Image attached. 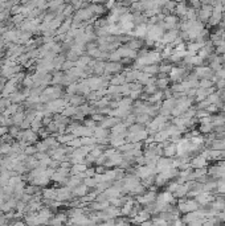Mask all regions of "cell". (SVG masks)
Returning <instances> with one entry per match:
<instances>
[{
	"label": "cell",
	"instance_id": "1",
	"mask_svg": "<svg viewBox=\"0 0 225 226\" xmlns=\"http://www.w3.org/2000/svg\"><path fill=\"white\" fill-rule=\"evenodd\" d=\"M199 202L196 200H188V201H180L179 204V210L181 213H190L193 212V210H197L199 209Z\"/></svg>",
	"mask_w": 225,
	"mask_h": 226
},
{
	"label": "cell",
	"instance_id": "2",
	"mask_svg": "<svg viewBox=\"0 0 225 226\" xmlns=\"http://www.w3.org/2000/svg\"><path fill=\"white\" fill-rule=\"evenodd\" d=\"M195 74H196V77H201V78H208V77H211L212 75V69L211 68H208V66H200V68H197V69L195 70Z\"/></svg>",
	"mask_w": 225,
	"mask_h": 226
},
{
	"label": "cell",
	"instance_id": "3",
	"mask_svg": "<svg viewBox=\"0 0 225 226\" xmlns=\"http://www.w3.org/2000/svg\"><path fill=\"white\" fill-rule=\"evenodd\" d=\"M207 165V157L200 155L199 157H195V159L191 161V167L192 168H203V167Z\"/></svg>",
	"mask_w": 225,
	"mask_h": 226
},
{
	"label": "cell",
	"instance_id": "4",
	"mask_svg": "<svg viewBox=\"0 0 225 226\" xmlns=\"http://www.w3.org/2000/svg\"><path fill=\"white\" fill-rule=\"evenodd\" d=\"M171 74V80L176 81V80H180V78H183V75L185 74V70L183 69V68H172L170 72Z\"/></svg>",
	"mask_w": 225,
	"mask_h": 226
},
{
	"label": "cell",
	"instance_id": "5",
	"mask_svg": "<svg viewBox=\"0 0 225 226\" xmlns=\"http://www.w3.org/2000/svg\"><path fill=\"white\" fill-rule=\"evenodd\" d=\"M155 199H156V194L155 193H147V194H144V196H140L138 197V201L140 202V204H151L152 201H155Z\"/></svg>",
	"mask_w": 225,
	"mask_h": 226
},
{
	"label": "cell",
	"instance_id": "6",
	"mask_svg": "<svg viewBox=\"0 0 225 226\" xmlns=\"http://www.w3.org/2000/svg\"><path fill=\"white\" fill-rule=\"evenodd\" d=\"M212 11H213V8H212L211 6H203V9H201L200 11V19L201 20H204V21H205V20H208L209 17L212 16Z\"/></svg>",
	"mask_w": 225,
	"mask_h": 226
},
{
	"label": "cell",
	"instance_id": "7",
	"mask_svg": "<svg viewBox=\"0 0 225 226\" xmlns=\"http://www.w3.org/2000/svg\"><path fill=\"white\" fill-rule=\"evenodd\" d=\"M70 189L69 188H61L60 190H57V200H68L70 199Z\"/></svg>",
	"mask_w": 225,
	"mask_h": 226
},
{
	"label": "cell",
	"instance_id": "8",
	"mask_svg": "<svg viewBox=\"0 0 225 226\" xmlns=\"http://www.w3.org/2000/svg\"><path fill=\"white\" fill-rule=\"evenodd\" d=\"M110 143H111V146H114V147L123 146V143H125L123 135H112L111 136V140H110Z\"/></svg>",
	"mask_w": 225,
	"mask_h": 226
},
{
	"label": "cell",
	"instance_id": "9",
	"mask_svg": "<svg viewBox=\"0 0 225 226\" xmlns=\"http://www.w3.org/2000/svg\"><path fill=\"white\" fill-rule=\"evenodd\" d=\"M176 149H178V147L175 144H166V148H164L166 157H172L173 155H176Z\"/></svg>",
	"mask_w": 225,
	"mask_h": 226
},
{
	"label": "cell",
	"instance_id": "10",
	"mask_svg": "<svg viewBox=\"0 0 225 226\" xmlns=\"http://www.w3.org/2000/svg\"><path fill=\"white\" fill-rule=\"evenodd\" d=\"M21 136H23V142H24L25 144L36 140V135L33 134V131H24V132L21 134Z\"/></svg>",
	"mask_w": 225,
	"mask_h": 226
},
{
	"label": "cell",
	"instance_id": "11",
	"mask_svg": "<svg viewBox=\"0 0 225 226\" xmlns=\"http://www.w3.org/2000/svg\"><path fill=\"white\" fill-rule=\"evenodd\" d=\"M150 218V212L148 210H144V212H139V214H135V222H144L146 220Z\"/></svg>",
	"mask_w": 225,
	"mask_h": 226
},
{
	"label": "cell",
	"instance_id": "12",
	"mask_svg": "<svg viewBox=\"0 0 225 226\" xmlns=\"http://www.w3.org/2000/svg\"><path fill=\"white\" fill-rule=\"evenodd\" d=\"M111 130H112V135H123V132L126 131V126L117 123L115 126L111 127Z\"/></svg>",
	"mask_w": 225,
	"mask_h": 226
},
{
	"label": "cell",
	"instance_id": "13",
	"mask_svg": "<svg viewBox=\"0 0 225 226\" xmlns=\"http://www.w3.org/2000/svg\"><path fill=\"white\" fill-rule=\"evenodd\" d=\"M143 72H146V73H148V74H155V73H158L159 72V68L155 65V63H150V65H144L143 66Z\"/></svg>",
	"mask_w": 225,
	"mask_h": 226
},
{
	"label": "cell",
	"instance_id": "14",
	"mask_svg": "<svg viewBox=\"0 0 225 226\" xmlns=\"http://www.w3.org/2000/svg\"><path fill=\"white\" fill-rule=\"evenodd\" d=\"M64 105H65V102L58 99V101H54V102L49 103V105H48V107L50 108V111H57V110H61Z\"/></svg>",
	"mask_w": 225,
	"mask_h": 226
},
{
	"label": "cell",
	"instance_id": "15",
	"mask_svg": "<svg viewBox=\"0 0 225 226\" xmlns=\"http://www.w3.org/2000/svg\"><path fill=\"white\" fill-rule=\"evenodd\" d=\"M160 77H162V78H158V80L155 81V85H156L159 89H166L168 86V78L163 77V73H162V75H160Z\"/></svg>",
	"mask_w": 225,
	"mask_h": 226
},
{
	"label": "cell",
	"instance_id": "16",
	"mask_svg": "<svg viewBox=\"0 0 225 226\" xmlns=\"http://www.w3.org/2000/svg\"><path fill=\"white\" fill-rule=\"evenodd\" d=\"M73 192H74V194H77V196H85L86 192H88V185H85V184L80 185V187H77Z\"/></svg>",
	"mask_w": 225,
	"mask_h": 226
},
{
	"label": "cell",
	"instance_id": "17",
	"mask_svg": "<svg viewBox=\"0 0 225 226\" xmlns=\"http://www.w3.org/2000/svg\"><path fill=\"white\" fill-rule=\"evenodd\" d=\"M175 11H176V13H178V15H180V16H184V15L187 13V11H188V8H187V4H184V3L178 4V6H176V8H175Z\"/></svg>",
	"mask_w": 225,
	"mask_h": 226
},
{
	"label": "cell",
	"instance_id": "18",
	"mask_svg": "<svg viewBox=\"0 0 225 226\" xmlns=\"http://www.w3.org/2000/svg\"><path fill=\"white\" fill-rule=\"evenodd\" d=\"M135 36H138V37L147 36V27H146L144 24H142L140 27H138L137 30H135Z\"/></svg>",
	"mask_w": 225,
	"mask_h": 226
},
{
	"label": "cell",
	"instance_id": "19",
	"mask_svg": "<svg viewBox=\"0 0 225 226\" xmlns=\"http://www.w3.org/2000/svg\"><path fill=\"white\" fill-rule=\"evenodd\" d=\"M119 65L118 63H107V65H105V72L106 73H114L117 72V70H119Z\"/></svg>",
	"mask_w": 225,
	"mask_h": 226
},
{
	"label": "cell",
	"instance_id": "20",
	"mask_svg": "<svg viewBox=\"0 0 225 226\" xmlns=\"http://www.w3.org/2000/svg\"><path fill=\"white\" fill-rule=\"evenodd\" d=\"M213 83H214L213 81H209L208 78H204V80L199 83V86H200V87H203V89H209V87H212V86H213Z\"/></svg>",
	"mask_w": 225,
	"mask_h": 226
},
{
	"label": "cell",
	"instance_id": "21",
	"mask_svg": "<svg viewBox=\"0 0 225 226\" xmlns=\"http://www.w3.org/2000/svg\"><path fill=\"white\" fill-rule=\"evenodd\" d=\"M135 119H137V120L139 122L140 124H142V123H147V122H148V119H150V115H148L147 113H146V114H144V113H142L140 115H138Z\"/></svg>",
	"mask_w": 225,
	"mask_h": 226
},
{
	"label": "cell",
	"instance_id": "22",
	"mask_svg": "<svg viewBox=\"0 0 225 226\" xmlns=\"http://www.w3.org/2000/svg\"><path fill=\"white\" fill-rule=\"evenodd\" d=\"M125 81H126L125 75H123V77H115L114 80H111V83H112V85H121V83H123Z\"/></svg>",
	"mask_w": 225,
	"mask_h": 226
},
{
	"label": "cell",
	"instance_id": "23",
	"mask_svg": "<svg viewBox=\"0 0 225 226\" xmlns=\"http://www.w3.org/2000/svg\"><path fill=\"white\" fill-rule=\"evenodd\" d=\"M143 130V127L140 124H137V126H132L130 127V134H135V132H139V131Z\"/></svg>",
	"mask_w": 225,
	"mask_h": 226
},
{
	"label": "cell",
	"instance_id": "24",
	"mask_svg": "<svg viewBox=\"0 0 225 226\" xmlns=\"http://www.w3.org/2000/svg\"><path fill=\"white\" fill-rule=\"evenodd\" d=\"M171 69H172V66H171V65H163V66L159 68V72L160 73H170Z\"/></svg>",
	"mask_w": 225,
	"mask_h": 226
},
{
	"label": "cell",
	"instance_id": "25",
	"mask_svg": "<svg viewBox=\"0 0 225 226\" xmlns=\"http://www.w3.org/2000/svg\"><path fill=\"white\" fill-rule=\"evenodd\" d=\"M214 123H213V126H222V124L225 123V118L224 116H219V118H216L214 119Z\"/></svg>",
	"mask_w": 225,
	"mask_h": 226
},
{
	"label": "cell",
	"instance_id": "26",
	"mask_svg": "<svg viewBox=\"0 0 225 226\" xmlns=\"http://www.w3.org/2000/svg\"><path fill=\"white\" fill-rule=\"evenodd\" d=\"M23 119H24V115H23V114L20 113V114H16V115H15L13 122H15V123H21Z\"/></svg>",
	"mask_w": 225,
	"mask_h": 226
},
{
	"label": "cell",
	"instance_id": "27",
	"mask_svg": "<svg viewBox=\"0 0 225 226\" xmlns=\"http://www.w3.org/2000/svg\"><path fill=\"white\" fill-rule=\"evenodd\" d=\"M36 151H37V148H35V147H27L25 153H27V155H32V153H35Z\"/></svg>",
	"mask_w": 225,
	"mask_h": 226
},
{
	"label": "cell",
	"instance_id": "28",
	"mask_svg": "<svg viewBox=\"0 0 225 226\" xmlns=\"http://www.w3.org/2000/svg\"><path fill=\"white\" fill-rule=\"evenodd\" d=\"M70 103L71 105H78V103H82V99H81V98H73V99L70 101Z\"/></svg>",
	"mask_w": 225,
	"mask_h": 226
},
{
	"label": "cell",
	"instance_id": "29",
	"mask_svg": "<svg viewBox=\"0 0 225 226\" xmlns=\"http://www.w3.org/2000/svg\"><path fill=\"white\" fill-rule=\"evenodd\" d=\"M7 131H8V130H7V127H0V136L4 135Z\"/></svg>",
	"mask_w": 225,
	"mask_h": 226
},
{
	"label": "cell",
	"instance_id": "30",
	"mask_svg": "<svg viewBox=\"0 0 225 226\" xmlns=\"http://www.w3.org/2000/svg\"><path fill=\"white\" fill-rule=\"evenodd\" d=\"M24 83H25L27 86H28V85H30V83H32V80H30V78H27V80L24 81Z\"/></svg>",
	"mask_w": 225,
	"mask_h": 226
},
{
	"label": "cell",
	"instance_id": "31",
	"mask_svg": "<svg viewBox=\"0 0 225 226\" xmlns=\"http://www.w3.org/2000/svg\"><path fill=\"white\" fill-rule=\"evenodd\" d=\"M170 1H178V0H170Z\"/></svg>",
	"mask_w": 225,
	"mask_h": 226
}]
</instances>
